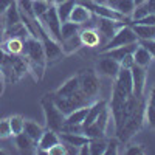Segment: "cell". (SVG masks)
<instances>
[{
    "label": "cell",
    "instance_id": "cell-1",
    "mask_svg": "<svg viewBox=\"0 0 155 155\" xmlns=\"http://www.w3.org/2000/svg\"><path fill=\"white\" fill-rule=\"evenodd\" d=\"M144 109H146V102L143 99V102L135 109V112L130 115L129 118L118 132H116V138H118L121 143H127L130 138H134L143 127V123H144Z\"/></svg>",
    "mask_w": 155,
    "mask_h": 155
},
{
    "label": "cell",
    "instance_id": "cell-2",
    "mask_svg": "<svg viewBox=\"0 0 155 155\" xmlns=\"http://www.w3.org/2000/svg\"><path fill=\"white\" fill-rule=\"evenodd\" d=\"M42 109H44V116H45V124H47V129L50 130H54V132H61L62 127H64V123H65V115H64L58 106L54 104L53 101V96L51 93H47L42 101Z\"/></svg>",
    "mask_w": 155,
    "mask_h": 155
},
{
    "label": "cell",
    "instance_id": "cell-3",
    "mask_svg": "<svg viewBox=\"0 0 155 155\" xmlns=\"http://www.w3.org/2000/svg\"><path fill=\"white\" fill-rule=\"evenodd\" d=\"M53 96V101L54 104L58 106V109L64 113V115H70L73 110L79 109V107H85V106H90L92 102H95L93 99H90L82 90L79 88L76 93L70 95V96H56L54 93H51Z\"/></svg>",
    "mask_w": 155,
    "mask_h": 155
},
{
    "label": "cell",
    "instance_id": "cell-4",
    "mask_svg": "<svg viewBox=\"0 0 155 155\" xmlns=\"http://www.w3.org/2000/svg\"><path fill=\"white\" fill-rule=\"evenodd\" d=\"M22 56L27 59L28 65H41V67L47 65V56L44 51V45L41 42V39H37V37L30 36L23 41Z\"/></svg>",
    "mask_w": 155,
    "mask_h": 155
},
{
    "label": "cell",
    "instance_id": "cell-5",
    "mask_svg": "<svg viewBox=\"0 0 155 155\" xmlns=\"http://www.w3.org/2000/svg\"><path fill=\"white\" fill-rule=\"evenodd\" d=\"M78 76H79L81 90L90 99L96 101V96L101 92V81H99V74L96 73V70H84Z\"/></svg>",
    "mask_w": 155,
    "mask_h": 155
},
{
    "label": "cell",
    "instance_id": "cell-6",
    "mask_svg": "<svg viewBox=\"0 0 155 155\" xmlns=\"http://www.w3.org/2000/svg\"><path fill=\"white\" fill-rule=\"evenodd\" d=\"M137 42H138V37H137L134 28L127 27V25H123V27L118 28V31L113 34V37L99 51H106V50H112V48L123 47V45H130V44H137Z\"/></svg>",
    "mask_w": 155,
    "mask_h": 155
},
{
    "label": "cell",
    "instance_id": "cell-7",
    "mask_svg": "<svg viewBox=\"0 0 155 155\" xmlns=\"http://www.w3.org/2000/svg\"><path fill=\"white\" fill-rule=\"evenodd\" d=\"M39 39L44 45V51H45V56H47V62H53V61H58L64 53H62V47H61V42H58L56 39L51 37L41 25L39 27Z\"/></svg>",
    "mask_w": 155,
    "mask_h": 155
},
{
    "label": "cell",
    "instance_id": "cell-8",
    "mask_svg": "<svg viewBox=\"0 0 155 155\" xmlns=\"http://www.w3.org/2000/svg\"><path fill=\"white\" fill-rule=\"evenodd\" d=\"M41 25L44 27V30L53 37L56 39L58 42H61V19L58 16V9H56V5L54 3H51L48 11H47V14L44 16V19L41 20Z\"/></svg>",
    "mask_w": 155,
    "mask_h": 155
},
{
    "label": "cell",
    "instance_id": "cell-9",
    "mask_svg": "<svg viewBox=\"0 0 155 155\" xmlns=\"http://www.w3.org/2000/svg\"><path fill=\"white\" fill-rule=\"evenodd\" d=\"M81 3L85 5V6H87L90 11H92L93 14H96L98 17L112 19V20H115V22H127L129 19H130V17H126V16L121 14V12L115 11V9L106 6V5H99V3L93 2V0H87V2H81Z\"/></svg>",
    "mask_w": 155,
    "mask_h": 155
},
{
    "label": "cell",
    "instance_id": "cell-10",
    "mask_svg": "<svg viewBox=\"0 0 155 155\" xmlns=\"http://www.w3.org/2000/svg\"><path fill=\"white\" fill-rule=\"evenodd\" d=\"M123 27V22H115L112 19H104L99 17V22L96 23V30L101 36V45H106L110 39L113 37V34L118 31V28Z\"/></svg>",
    "mask_w": 155,
    "mask_h": 155
},
{
    "label": "cell",
    "instance_id": "cell-11",
    "mask_svg": "<svg viewBox=\"0 0 155 155\" xmlns=\"http://www.w3.org/2000/svg\"><path fill=\"white\" fill-rule=\"evenodd\" d=\"M130 74H132V87H134V96L143 98L144 96V88H146V68L140 67L137 64L130 67Z\"/></svg>",
    "mask_w": 155,
    "mask_h": 155
},
{
    "label": "cell",
    "instance_id": "cell-12",
    "mask_svg": "<svg viewBox=\"0 0 155 155\" xmlns=\"http://www.w3.org/2000/svg\"><path fill=\"white\" fill-rule=\"evenodd\" d=\"M28 70V62L22 54L19 56H12L11 58V65H9V73H8V81L11 82H17L27 74Z\"/></svg>",
    "mask_w": 155,
    "mask_h": 155
},
{
    "label": "cell",
    "instance_id": "cell-13",
    "mask_svg": "<svg viewBox=\"0 0 155 155\" xmlns=\"http://www.w3.org/2000/svg\"><path fill=\"white\" fill-rule=\"evenodd\" d=\"M101 58L102 59H99L96 64V73L99 76H106V78H110V79L115 81V78L118 76V71L121 68L120 62L112 58H106V56H101Z\"/></svg>",
    "mask_w": 155,
    "mask_h": 155
},
{
    "label": "cell",
    "instance_id": "cell-14",
    "mask_svg": "<svg viewBox=\"0 0 155 155\" xmlns=\"http://www.w3.org/2000/svg\"><path fill=\"white\" fill-rule=\"evenodd\" d=\"M58 143H61V137H59V134L54 132V130H50V129H47V130L42 134L41 140L37 141V150L47 153L50 147H53V146L58 144Z\"/></svg>",
    "mask_w": 155,
    "mask_h": 155
},
{
    "label": "cell",
    "instance_id": "cell-15",
    "mask_svg": "<svg viewBox=\"0 0 155 155\" xmlns=\"http://www.w3.org/2000/svg\"><path fill=\"white\" fill-rule=\"evenodd\" d=\"M79 37H81L82 47H87V48L101 47V36L96 28H82L79 31Z\"/></svg>",
    "mask_w": 155,
    "mask_h": 155
},
{
    "label": "cell",
    "instance_id": "cell-16",
    "mask_svg": "<svg viewBox=\"0 0 155 155\" xmlns=\"http://www.w3.org/2000/svg\"><path fill=\"white\" fill-rule=\"evenodd\" d=\"M92 14H93V12L90 11L85 5H82V3L78 2V3L74 5L73 11H71L68 20H70V22H74V23H78V25H85L87 22L92 20Z\"/></svg>",
    "mask_w": 155,
    "mask_h": 155
},
{
    "label": "cell",
    "instance_id": "cell-17",
    "mask_svg": "<svg viewBox=\"0 0 155 155\" xmlns=\"http://www.w3.org/2000/svg\"><path fill=\"white\" fill-rule=\"evenodd\" d=\"M138 47V42L137 44H130V45H123V47H116V48H112V50H106V51H99L101 56H106V58H112L115 61L121 62V59L127 54H132L134 50Z\"/></svg>",
    "mask_w": 155,
    "mask_h": 155
},
{
    "label": "cell",
    "instance_id": "cell-18",
    "mask_svg": "<svg viewBox=\"0 0 155 155\" xmlns=\"http://www.w3.org/2000/svg\"><path fill=\"white\" fill-rule=\"evenodd\" d=\"M16 138V146L19 149V152L22 153H33L37 150V143L34 140H31L25 132H20L17 135H14Z\"/></svg>",
    "mask_w": 155,
    "mask_h": 155
},
{
    "label": "cell",
    "instance_id": "cell-19",
    "mask_svg": "<svg viewBox=\"0 0 155 155\" xmlns=\"http://www.w3.org/2000/svg\"><path fill=\"white\" fill-rule=\"evenodd\" d=\"M107 107V102L106 101H95V102H92V104L88 106V112H87V116H85V120H84V123H82V129H85V127H88L90 124H93L95 121H96V118L99 116V113L102 112Z\"/></svg>",
    "mask_w": 155,
    "mask_h": 155
},
{
    "label": "cell",
    "instance_id": "cell-20",
    "mask_svg": "<svg viewBox=\"0 0 155 155\" xmlns=\"http://www.w3.org/2000/svg\"><path fill=\"white\" fill-rule=\"evenodd\" d=\"M79 88H81L79 76H73V78H70V79H67L65 82H64V84L56 90L54 95H56V96H70V95L76 93Z\"/></svg>",
    "mask_w": 155,
    "mask_h": 155
},
{
    "label": "cell",
    "instance_id": "cell-21",
    "mask_svg": "<svg viewBox=\"0 0 155 155\" xmlns=\"http://www.w3.org/2000/svg\"><path fill=\"white\" fill-rule=\"evenodd\" d=\"M59 137H61V141L65 144H71V146H76V147H81L82 144L88 143L90 138L85 137L84 134H70V132H59Z\"/></svg>",
    "mask_w": 155,
    "mask_h": 155
},
{
    "label": "cell",
    "instance_id": "cell-22",
    "mask_svg": "<svg viewBox=\"0 0 155 155\" xmlns=\"http://www.w3.org/2000/svg\"><path fill=\"white\" fill-rule=\"evenodd\" d=\"M132 56H134V62L137 64V65L144 67V68H147V67L150 65V62H152L150 53H149V51H147L143 45H140V44H138V47L134 50Z\"/></svg>",
    "mask_w": 155,
    "mask_h": 155
},
{
    "label": "cell",
    "instance_id": "cell-23",
    "mask_svg": "<svg viewBox=\"0 0 155 155\" xmlns=\"http://www.w3.org/2000/svg\"><path fill=\"white\" fill-rule=\"evenodd\" d=\"M0 45L3 47V50L6 51V53H9L12 56H19V54H22V51H23V41L19 39V37L5 39Z\"/></svg>",
    "mask_w": 155,
    "mask_h": 155
},
{
    "label": "cell",
    "instance_id": "cell-24",
    "mask_svg": "<svg viewBox=\"0 0 155 155\" xmlns=\"http://www.w3.org/2000/svg\"><path fill=\"white\" fill-rule=\"evenodd\" d=\"M132 28L138 37V41H152L155 39V25H138L134 23Z\"/></svg>",
    "mask_w": 155,
    "mask_h": 155
},
{
    "label": "cell",
    "instance_id": "cell-25",
    "mask_svg": "<svg viewBox=\"0 0 155 155\" xmlns=\"http://www.w3.org/2000/svg\"><path fill=\"white\" fill-rule=\"evenodd\" d=\"M153 12H155V0H146L144 3L135 6L130 17H132V20H138L147 14H153Z\"/></svg>",
    "mask_w": 155,
    "mask_h": 155
},
{
    "label": "cell",
    "instance_id": "cell-26",
    "mask_svg": "<svg viewBox=\"0 0 155 155\" xmlns=\"http://www.w3.org/2000/svg\"><path fill=\"white\" fill-rule=\"evenodd\" d=\"M61 47H62V53L64 54H71L74 51H78L81 47H82V42H81V37H79V33L65 39V41L61 42Z\"/></svg>",
    "mask_w": 155,
    "mask_h": 155
},
{
    "label": "cell",
    "instance_id": "cell-27",
    "mask_svg": "<svg viewBox=\"0 0 155 155\" xmlns=\"http://www.w3.org/2000/svg\"><path fill=\"white\" fill-rule=\"evenodd\" d=\"M23 132L27 134L31 140H34L36 143H37V141L41 140V137H42V134H44L45 130L42 129V126H39L37 123L30 121V120H25V123H23Z\"/></svg>",
    "mask_w": 155,
    "mask_h": 155
},
{
    "label": "cell",
    "instance_id": "cell-28",
    "mask_svg": "<svg viewBox=\"0 0 155 155\" xmlns=\"http://www.w3.org/2000/svg\"><path fill=\"white\" fill-rule=\"evenodd\" d=\"M78 3V0H65L59 5H56V9H58V16L61 19V22H67L70 19V14L74 8V5Z\"/></svg>",
    "mask_w": 155,
    "mask_h": 155
},
{
    "label": "cell",
    "instance_id": "cell-29",
    "mask_svg": "<svg viewBox=\"0 0 155 155\" xmlns=\"http://www.w3.org/2000/svg\"><path fill=\"white\" fill-rule=\"evenodd\" d=\"M87 112H88V106L73 110L70 115L65 116V123L64 124H82L84 120H85V116H87Z\"/></svg>",
    "mask_w": 155,
    "mask_h": 155
},
{
    "label": "cell",
    "instance_id": "cell-30",
    "mask_svg": "<svg viewBox=\"0 0 155 155\" xmlns=\"http://www.w3.org/2000/svg\"><path fill=\"white\" fill-rule=\"evenodd\" d=\"M3 20H5V25H6V27H11V25H16V23L22 22V19H20V12H19V8H17L16 2L5 11Z\"/></svg>",
    "mask_w": 155,
    "mask_h": 155
},
{
    "label": "cell",
    "instance_id": "cell-31",
    "mask_svg": "<svg viewBox=\"0 0 155 155\" xmlns=\"http://www.w3.org/2000/svg\"><path fill=\"white\" fill-rule=\"evenodd\" d=\"M79 27L81 25H78L74 22H70V20L62 22V25H61V42L68 39V37H71V36H74V34H78L81 31Z\"/></svg>",
    "mask_w": 155,
    "mask_h": 155
},
{
    "label": "cell",
    "instance_id": "cell-32",
    "mask_svg": "<svg viewBox=\"0 0 155 155\" xmlns=\"http://www.w3.org/2000/svg\"><path fill=\"white\" fill-rule=\"evenodd\" d=\"M88 146L92 155H104L107 149V141H104L102 138H90Z\"/></svg>",
    "mask_w": 155,
    "mask_h": 155
},
{
    "label": "cell",
    "instance_id": "cell-33",
    "mask_svg": "<svg viewBox=\"0 0 155 155\" xmlns=\"http://www.w3.org/2000/svg\"><path fill=\"white\" fill-rule=\"evenodd\" d=\"M50 5L51 3L48 0H33V11H34V16L39 22H41L44 19V16L47 14Z\"/></svg>",
    "mask_w": 155,
    "mask_h": 155
},
{
    "label": "cell",
    "instance_id": "cell-34",
    "mask_svg": "<svg viewBox=\"0 0 155 155\" xmlns=\"http://www.w3.org/2000/svg\"><path fill=\"white\" fill-rule=\"evenodd\" d=\"M11 58L12 54L6 53L3 47L0 45V71L5 76V79H8V73H9V65H11Z\"/></svg>",
    "mask_w": 155,
    "mask_h": 155
},
{
    "label": "cell",
    "instance_id": "cell-35",
    "mask_svg": "<svg viewBox=\"0 0 155 155\" xmlns=\"http://www.w3.org/2000/svg\"><path fill=\"white\" fill-rule=\"evenodd\" d=\"M23 123H25V120L22 118L20 115H12L11 118H9L11 134H12V135H17V134L23 132Z\"/></svg>",
    "mask_w": 155,
    "mask_h": 155
},
{
    "label": "cell",
    "instance_id": "cell-36",
    "mask_svg": "<svg viewBox=\"0 0 155 155\" xmlns=\"http://www.w3.org/2000/svg\"><path fill=\"white\" fill-rule=\"evenodd\" d=\"M84 135H85V137H88V138H102L106 134L102 132L101 129L93 123V124H90L88 127H85V129H84Z\"/></svg>",
    "mask_w": 155,
    "mask_h": 155
},
{
    "label": "cell",
    "instance_id": "cell-37",
    "mask_svg": "<svg viewBox=\"0 0 155 155\" xmlns=\"http://www.w3.org/2000/svg\"><path fill=\"white\" fill-rule=\"evenodd\" d=\"M144 121H147L149 126L152 129H155V107L150 106V104H146V109H144Z\"/></svg>",
    "mask_w": 155,
    "mask_h": 155
},
{
    "label": "cell",
    "instance_id": "cell-38",
    "mask_svg": "<svg viewBox=\"0 0 155 155\" xmlns=\"http://www.w3.org/2000/svg\"><path fill=\"white\" fill-rule=\"evenodd\" d=\"M11 126H9V118L8 120H0V140H5L11 137Z\"/></svg>",
    "mask_w": 155,
    "mask_h": 155
},
{
    "label": "cell",
    "instance_id": "cell-39",
    "mask_svg": "<svg viewBox=\"0 0 155 155\" xmlns=\"http://www.w3.org/2000/svg\"><path fill=\"white\" fill-rule=\"evenodd\" d=\"M118 144H120V140L118 138H112L107 143V149H106L104 155H116L118 153Z\"/></svg>",
    "mask_w": 155,
    "mask_h": 155
},
{
    "label": "cell",
    "instance_id": "cell-40",
    "mask_svg": "<svg viewBox=\"0 0 155 155\" xmlns=\"http://www.w3.org/2000/svg\"><path fill=\"white\" fill-rule=\"evenodd\" d=\"M47 153H48V155H65V153H67V150H65V144H64L62 141H61V143L54 144L53 147H50Z\"/></svg>",
    "mask_w": 155,
    "mask_h": 155
},
{
    "label": "cell",
    "instance_id": "cell-41",
    "mask_svg": "<svg viewBox=\"0 0 155 155\" xmlns=\"http://www.w3.org/2000/svg\"><path fill=\"white\" fill-rule=\"evenodd\" d=\"M140 45H143L149 53L152 56V59H155V39H152V41H138Z\"/></svg>",
    "mask_w": 155,
    "mask_h": 155
},
{
    "label": "cell",
    "instance_id": "cell-42",
    "mask_svg": "<svg viewBox=\"0 0 155 155\" xmlns=\"http://www.w3.org/2000/svg\"><path fill=\"white\" fill-rule=\"evenodd\" d=\"M134 23H138V25H155V12L153 14H147V16L141 17L138 20H134Z\"/></svg>",
    "mask_w": 155,
    "mask_h": 155
},
{
    "label": "cell",
    "instance_id": "cell-43",
    "mask_svg": "<svg viewBox=\"0 0 155 155\" xmlns=\"http://www.w3.org/2000/svg\"><path fill=\"white\" fill-rule=\"evenodd\" d=\"M126 153L127 155H143L144 153V147L141 144H137V146H129L126 149Z\"/></svg>",
    "mask_w": 155,
    "mask_h": 155
},
{
    "label": "cell",
    "instance_id": "cell-44",
    "mask_svg": "<svg viewBox=\"0 0 155 155\" xmlns=\"http://www.w3.org/2000/svg\"><path fill=\"white\" fill-rule=\"evenodd\" d=\"M134 64H135V62H134V56H132V54H127V56H124V58L121 59L120 65H121L123 68H130Z\"/></svg>",
    "mask_w": 155,
    "mask_h": 155
},
{
    "label": "cell",
    "instance_id": "cell-45",
    "mask_svg": "<svg viewBox=\"0 0 155 155\" xmlns=\"http://www.w3.org/2000/svg\"><path fill=\"white\" fill-rule=\"evenodd\" d=\"M16 0H0V16H3L5 14V11L14 3Z\"/></svg>",
    "mask_w": 155,
    "mask_h": 155
},
{
    "label": "cell",
    "instance_id": "cell-46",
    "mask_svg": "<svg viewBox=\"0 0 155 155\" xmlns=\"http://www.w3.org/2000/svg\"><path fill=\"white\" fill-rule=\"evenodd\" d=\"M5 28H6V25H5L3 16H0V44L5 41Z\"/></svg>",
    "mask_w": 155,
    "mask_h": 155
},
{
    "label": "cell",
    "instance_id": "cell-47",
    "mask_svg": "<svg viewBox=\"0 0 155 155\" xmlns=\"http://www.w3.org/2000/svg\"><path fill=\"white\" fill-rule=\"evenodd\" d=\"M79 153H81V155H88V153H90V146H88V143H85V144H82V146L79 147Z\"/></svg>",
    "mask_w": 155,
    "mask_h": 155
},
{
    "label": "cell",
    "instance_id": "cell-48",
    "mask_svg": "<svg viewBox=\"0 0 155 155\" xmlns=\"http://www.w3.org/2000/svg\"><path fill=\"white\" fill-rule=\"evenodd\" d=\"M147 104H150V106L155 107V85L152 87V92H150V96H149V102H147Z\"/></svg>",
    "mask_w": 155,
    "mask_h": 155
},
{
    "label": "cell",
    "instance_id": "cell-49",
    "mask_svg": "<svg viewBox=\"0 0 155 155\" xmlns=\"http://www.w3.org/2000/svg\"><path fill=\"white\" fill-rule=\"evenodd\" d=\"M146 0H134V3H135V6H138V5H141V3H144Z\"/></svg>",
    "mask_w": 155,
    "mask_h": 155
},
{
    "label": "cell",
    "instance_id": "cell-50",
    "mask_svg": "<svg viewBox=\"0 0 155 155\" xmlns=\"http://www.w3.org/2000/svg\"><path fill=\"white\" fill-rule=\"evenodd\" d=\"M62 2H65V0H54V5H59V3H62Z\"/></svg>",
    "mask_w": 155,
    "mask_h": 155
}]
</instances>
